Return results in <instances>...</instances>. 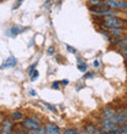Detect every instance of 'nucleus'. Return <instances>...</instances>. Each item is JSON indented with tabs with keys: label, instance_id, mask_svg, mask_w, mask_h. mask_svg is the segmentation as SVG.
Masks as SVG:
<instances>
[{
	"label": "nucleus",
	"instance_id": "f3484780",
	"mask_svg": "<svg viewBox=\"0 0 127 134\" xmlns=\"http://www.w3.org/2000/svg\"><path fill=\"white\" fill-rule=\"evenodd\" d=\"M66 50L68 51V53H71V54H76V53H77V50L75 49V48H72V46H70L68 44L66 45Z\"/></svg>",
	"mask_w": 127,
	"mask_h": 134
},
{
	"label": "nucleus",
	"instance_id": "f257e3e1",
	"mask_svg": "<svg viewBox=\"0 0 127 134\" xmlns=\"http://www.w3.org/2000/svg\"><path fill=\"white\" fill-rule=\"evenodd\" d=\"M125 25V21L121 18L113 16H105L103 17V27L104 28H122Z\"/></svg>",
	"mask_w": 127,
	"mask_h": 134
},
{
	"label": "nucleus",
	"instance_id": "1a4fd4ad",
	"mask_svg": "<svg viewBox=\"0 0 127 134\" xmlns=\"http://www.w3.org/2000/svg\"><path fill=\"white\" fill-rule=\"evenodd\" d=\"M116 115V112L114 111V109H111V107H105V109L103 110V117H106V118H113L114 116Z\"/></svg>",
	"mask_w": 127,
	"mask_h": 134
},
{
	"label": "nucleus",
	"instance_id": "412c9836",
	"mask_svg": "<svg viewBox=\"0 0 127 134\" xmlns=\"http://www.w3.org/2000/svg\"><path fill=\"white\" fill-rule=\"evenodd\" d=\"M23 1H25V0H17V1H16V5H14V7H12V9H14V10L18 9V7L22 5V3H23Z\"/></svg>",
	"mask_w": 127,
	"mask_h": 134
},
{
	"label": "nucleus",
	"instance_id": "a878e982",
	"mask_svg": "<svg viewBox=\"0 0 127 134\" xmlns=\"http://www.w3.org/2000/svg\"><path fill=\"white\" fill-rule=\"evenodd\" d=\"M68 83H70V82H68V79H62V81H61V84H64V85H67Z\"/></svg>",
	"mask_w": 127,
	"mask_h": 134
},
{
	"label": "nucleus",
	"instance_id": "393cba45",
	"mask_svg": "<svg viewBox=\"0 0 127 134\" xmlns=\"http://www.w3.org/2000/svg\"><path fill=\"white\" fill-rule=\"evenodd\" d=\"M121 53H122V55H124L125 57H127V48H125V49H121Z\"/></svg>",
	"mask_w": 127,
	"mask_h": 134
},
{
	"label": "nucleus",
	"instance_id": "dca6fc26",
	"mask_svg": "<svg viewBox=\"0 0 127 134\" xmlns=\"http://www.w3.org/2000/svg\"><path fill=\"white\" fill-rule=\"evenodd\" d=\"M39 77V73H38V71L37 70H34V72H33V73L31 74V81L32 82H34L35 79H37V78Z\"/></svg>",
	"mask_w": 127,
	"mask_h": 134
},
{
	"label": "nucleus",
	"instance_id": "6e6552de",
	"mask_svg": "<svg viewBox=\"0 0 127 134\" xmlns=\"http://www.w3.org/2000/svg\"><path fill=\"white\" fill-rule=\"evenodd\" d=\"M10 120L12 121V122H18V121H22V120H23V113H22L21 111H15V112L11 113Z\"/></svg>",
	"mask_w": 127,
	"mask_h": 134
},
{
	"label": "nucleus",
	"instance_id": "7ed1b4c3",
	"mask_svg": "<svg viewBox=\"0 0 127 134\" xmlns=\"http://www.w3.org/2000/svg\"><path fill=\"white\" fill-rule=\"evenodd\" d=\"M22 126L25 127V129H35V128L40 127V124L38 123V122H35L33 118H25V120H22Z\"/></svg>",
	"mask_w": 127,
	"mask_h": 134
},
{
	"label": "nucleus",
	"instance_id": "c85d7f7f",
	"mask_svg": "<svg viewBox=\"0 0 127 134\" xmlns=\"http://www.w3.org/2000/svg\"><path fill=\"white\" fill-rule=\"evenodd\" d=\"M126 126H127V121H126Z\"/></svg>",
	"mask_w": 127,
	"mask_h": 134
},
{
	"label": "nucleus",
	"instance_id": "0eeeda50",
	"mask_svg": "<svg viewBox=\"0 0 127 134\" xmlns=\"http://www.w3.org/2000/svg\"><path fill=\"white\" fill-rule=\"evenodd\" d=\"M1 133H12V121H4Z\"/></svg>",
	"mask_w": 127,
	"mask_h": 134
},
{
	"label": "nucleus",
	"instance_id": "b1692460",
	"mask_svg": "<svg viewBox=\"0 0 127 134\" xmlns=\"http://www.w3.org/2000/svg\"><path fill=\"white\" fill-rule=\"evenodd\" d=\"M54 3V0H45V3H44V7H49L50 5H51V4Z\"/></svg>",
	"mask_w": 127,
	"mask_h": 134
},
{
	"label": "nucleus",
	"instance_id": "39448f33",
	"mask_svg": "<svg viewBox=\"0 0 127 134\" xmlns=\"http://www.w3.org/2000/svg\"><path fill=\"white\" fill-rule=\"evenodd\" d=\"M25 31V28H22V27H20V26H14V27H11V28H9L5 32V34L7 35V37H11V38H15V37H17L20 33H22Z\"/></svg>",
	"mask_w": 127,
	"mask_h": 134
},
{
	"label": "nucleus",
	"instance_id": "5701e85b",
	"mask_svg": "<svg viewBox=\"0 0 127 134\" xmlns=\"http://www.w3.org/2000/svg\"><path fill=\"white\" fill-rule=\"evenodd\" d=\"M35 66H37V62H35V64H33L31 67H29V70H28V73H29V74H32V73H33V72H34V70H35Z\"/></svg>",
	"mask_w": 127,
	"mask_h": 134
},
{
	"label": "nucleus",
	"instance_id": "f8f14e48",
	"mask_svg": "<svg viewBox=\"0 0 127 134\" xmlns=\"http://www.w3.org/2000/svg\"><path fill=\"white\" fill-rule=\"evenodd\" d=\"M84 133H94V134H97V133H100V131H99V129H98L97 127H95V126H92V124H88V126L86 127Z\"/></svg>",
	"mask_w": 127,
	"mask_h": 134
},
{
	"label": "nucleus",
	"instance_id": "a211bd4d",
	"mask_svg": "<svg viewBox=\"0 0 127 134\" xmlns=\"http://www.w3.org/2000/svg\"><path fill=\"white\" fill-rule=\"evenodd\" d=\"M51 88L55 89V90H59V89H60V83H59L57 81H55L53 84H51Z\"/></svg>",
	"mask_w": 127,
	"mask_h": 134
},
{
	"label": "nucleus",
	"instance_id": "20e7f679",
	"mask_svg": "<svg viewBox=\"0 0 127 134\" xmlns=\"http://www.w3.org/2000/svg\"><path fill=\"white\" fill-rule=\"evenodd\" d=\"M17 65V59L15 56H9L6 60L4 61L3 64L0 65V70H4V68H11V67H15Z\"/></svg>",
	"mask_w": 127,
	"mask_h": 134
},
{
	"label": "nucleus",
	"instance_id": "ddd939ff",
	"mask_svg": "<svg viewBox=\"0 0 127 134\" xmlns=\"http://www.w3.org/2000/svg\"><path fill=\"white\" fill-rule=\"evenodd\" d=\"M42 104L44 106H45L46 109L49 110L50 112H54V113H56L57 112V110H56V107H55V106L54 105H50V104H48V102H44V101H42Z\"/></svg>",
	"mask_w": 127,
	"mask_h": 134
},
{
	"label": "nucleus",
	"instance_id": "cd10ccee",
	"mask_svg": "<svg viewBox=\"0 0 127 134\" xmlns=\"http://www.w3.org/2000/svg\"><path fill=\"white\" fill-rule=\"evenodd\" d=\"M93 65H94V67H98L99 66V62H98V61H94V64H93Z\"/></svg>",
	"mask_w": 127,
	"mask_h": 134
},
{
	"label": "nucleus",
	"instance_id": "9b49d317",
	"mask_svg": "<svg viewBox=\"0 0 127 134\" xmlns=\"http://www.w3.org/2000/svg\"><path fill=\"white\" fill-rule=\"evenodd\" d=\"M114 45H117L119 48H121V49H125V48H127V37H126V38L120 39V40L114 42Z\"/></svg>",
	"mask_w": 127,
	"mask_h": 134
},
{
	"label": "nucleus",
	"instance_id": "f03ea898",
	"mask_svg": "<svg viewBox=\"0 0 127 134\" xmlns=\"http://www.w3.org/2000/svg\"><path fill=\"white\" fill-rule=\"evenodd\" d=\"M104 5H106L110 9H119V10H127V1L121 0H105Z\"/></svg>",
	"mask_w": 127,
	"mask_h": 134
},
{
	"label": "nucleus",
	"instance_id": "aec40b11",
	"mask_svg": "<svg viewBox=\"0 0 127 134\" xmlns=\"http://www.w3.org/2000/svg\"><path fill=\"white\" fill-rule=\"evenodd\" d=\"M46 53H48V55H54V53H55V48H54V46H49L48 50H46Z\"/></svg>",
	"mask_w": 127,
	"mask_h": 134
},
{
	"label": "nucleus",
	"instance_id": "bb28decb",
	"mask_svg": "<svg viewBox=\"0 0 127 134\" xmlns=\"http://www.w3.org/2000/svg\"><path fill=\"white\" fill-rule=\"evenodd\" d=\"M29 94H31L32 96H37V93H35L33 89H31V90H29Z\"/></svg>",
	"mask_w": 127,
	"mask_h": 134
},
{
	"label": "nucleus",
	"instance_id": "4468645a",
	"mask_svg": "<svg viewBox=\"0 0 127 134\" xmlns=\"http://www.w3.org/2000/svg\"><path fill=\"white\" fill-rule=\"evenodd\" d=\"M77 68H78V71H81V72H86V71H87V64L80 62V64L77 65Z\"/></svg>",
	"mask_w": 127,
	"mask_h": 134
},
{
	"label": "nucleus",
	"instance_id": "6ab92c4d",
	"mask_svg": "<svg viewBox=\"0 0 127 134\" xmlns=\"http://www.w3.org/2000/svg\"><path fill=\"white\" fill-rule=\"evenodd\" d=\"M88 3L91 4V5H100L103 1H102V0H89Z\"/></svg>",
	"mask_w": 127,
	"mask_h": 134
},
{
	"label": "nucleus",
	"instance_id": "4be33fe9",
	"mask_svg": "<svg viewBox=\"0 0 127 134\" xmlns=\"http://www.w3.org/2000/svg\"><path fill=\"white\" fill-rule=\"evenodd\" d=\"M92 77H94V73H93V72H88V73H86L84 76H83L84 79H88V78H92Z\"/></svg>",
	"mask_w": 127,
	"mask_h": 134
},
{
	"label": "nucleus",
	"instance_id": "9d476101",
	"mask_svg": "<svg viewBox=\"0 0 127 134\" xmlns=\"http://www.w3.org/2000/svg\"><path fill=\"white\" fill-rule=\"evenodd\" d=\"M108 31H109V33L113 37H115V38H117V37H121V35L124 34V29L122 28H106Z\"/></svg>",
	"mask_w": 127,
	"mask_h": 134
},
{
	"label": "nucleus",
	"instance_id": "2eb2a0df",
	"mask_svg": "<svg viewBox=\"0 0 127 134\" xmlns=\"http://www.w3.org/2000/svg\"><path fill=\"white\" fill-rule=\"evenodd\" d=\"M80 132L77 129H75V128H70V129H66V131H64V134H77Z\"/></svg>",
	"mask_w": 127,
	"mask_h": 134
},
{
	"label": "nucleus",
	"instance_id": "423d86ee",
	"mask_svg": "<svg viewBox=\"0 0 127 134\" xmlns=\"http://www.w3.org/2000/svg\"><path fill=\"white\" fill-rule=\"evenodd\" d=\"M45 131L46 133H49V134H59L60 133V128L57 127L56 124H54L51 123V122H48V123H45Z\"/></svg>",
	"mask_w": 127,
	"mask_h": 134
}]
</instances>
